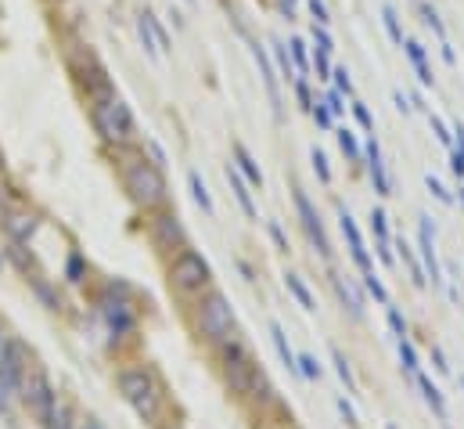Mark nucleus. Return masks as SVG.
<instances>
[{"instance_id": "1", "label": "nucleus", "mask_w": 464, "mask_h": 429, "mask_svg": "<svg viewBox=\"0 0 464 429\" xmlns=\"http://www.w3.org/2000/svg\"><path fill=\"white\" fill-rule=\"evenodd\" d=\"M119 173H123V188L130 202L144 213H155V210H166L169 202V184L162 177L158 163H151L144 152H126V145H119Z\"/></svg>"}, {"instance_id": "2", "label": "nucleus", "mask_w": 464, "mask_h": 429, "mask_svg": "<svg viewBox=\"0 0 464 429\" xmlns=\"http://www.w3.org/2000/svg\"><path fill=\"white\" fill-rule=\"evenodd\" d=\"M216 350H220V375H223V383H227V390L238 401H252V393L263 379V368H260V361L252 357L249 343L234 332V336H227Z\"/></svg>"}, {"instance_id": "3", "label": "nucleus", "mask_w": 464, "mask_h": 429, "mask_svg": "<svg viewBox=\"0 0 464 429\" xmlns=\"http://www.w3.org/2000/svg\"><path fill=\"white\" fill-rule=\"evenodd\" d=\"M90 116H94V126L98 134L108 141V145H134L137 137V123H134V112L126 108V101L116 94V87H108L101 94L90 98Z\"/></svg>"}, {"instance_id": "4", "label": "nucleus", "mask_w": 464, "mask_h": 429, "mask_svg": "<svg viewBox=\"0 0 464 429\" xmlns=\"http://www.w3.org/2000/svg\"><path fill=\"white\" fill-rule=\"evenodd\" d=\"M195 332H198V339H205L209 346H220L227 336L238 332L234 307L220 289H205L202 296H195Z\"/></svg>"}, {"instance_id": "5", "label": "nucleus", "mask_w": 464, "mask_h": 429, "mask_svg": "<svg viewBox=\"0 0 464 429\" xmlns=\"http://www.w3.org/2000/svg\"><path fill=\"white\" fill-rule=\"evenodd\" d=\"M116 383H119L123 401L130 404L144 422H158V415H162V390H158L155 375L148 368H123L116 375Z\"/></svg>"}, {"instance_id": "6", "label": "nucleus", "mask_w": 464, "mask_h": 429, "mask_svg": "<svg viewBox=\"0 0 464 429\" xmlns=\"http://www.w3.org/2000/svg\"><path fill=\"white\" fill-rule=\"evenodd\" d=\"M169 289L187 296V299H195L205 289H213V267H209V260H205L202 252L187 249V246L177 249L169 257Z\"/></svg>"}, {"instance_id": "7", "label": "nucleus", "mask_w": 464, "mask_h": 429, "mask_svg": "<svg viewBox=\"0 0 464 429\" xmlns=\"http://www.w3.org/2000/svg\"><path fill=\"white\" fill-rule=\"evenodd\" d=\"M98 310L105 317V325L112 336H130V332L137 328V310L130 307V299H126V289L123 285H108V289L98 296Z\"/></svg>"}, {"instance_id": "8", "label": "nucleus", "mask_w": 464, "mask_h": 429, "mask_svg": "<svg viewBox=\"0 0 464 429\" xmlns=\"http://www.w3.org/2000/svg\"><path fill=\"white\" fill-rule=\"evenodd\" d=\"M19 397L22 404L33 411V419L43 422L47 411H51V404L58 401V390L51 386V379H47L43 368H36V364H29V372L22 375V386H19Z\"/></svg>"}, {"instance_id": "9", "label": "nucleus", "mask_w": 464, "mask_h": 429, "mask_svg": "<svg viewBox=\"0 0 464 429\" xmlns=\"http://www.w3.org/2000/svg\"><path fill=\"white\" fill-rule=\"evenodd\" d=\"M29 364H33V357H29L25 343L22 339H4V346H0V390L19 397L22 375L29 372Z\"/></svg>"}, {"instance_id": "10", "label": "nucleus", "mask_w": 464, "mask_h": 429, "mask_svg": "<svg viewBox=\"0 0 464 429\" xmlns=\"http://www.w3.org/2000/svg\"><path fill=\"white\" fill-rule=\"evenodd\" d=\"M292 199H295V210H299V220H302V231L310 235L313 249L321 252V260H331V238H328V231H324V224H321V213H317V206L310 202V195L302 192V188H295Z\"/></svg>"}, {"instance_id": "11", "label": "nucleus", "mask_w": 464, "mask_h": 429, "mask_svg": "<svg viewBox=\"0 0 464 429\" xmlns=\"http://www.w3.org/2000/svg\"><path fill=\"white\" fill-rule=\"evenodd\" d=\"M151 235H155V246L158 249H166L169 257L177 249L187 246V231L180 224V217L177 213H169V210H155V220H151Z\"/></svg>"}, {"instance_id": "12", "label": "nucleus", "mask_w": 464, "mask_h": 429, "mask_svg": "<svg viewBox=\"0 0 464 429\" xmlns=\"http://www.w3.org/2000/svg\"><path fill=\"white\" fill-rule=\"evenodd\" d=\"M339 228H342V235H346L349 257H353V263L360 267V275H371V271H375V260H371V252H367L363 235H360V228H357V220L349 217V210H339Z\"/></svg>"}, {"instance_id": "13", "label": "nucleus", "mask_w": 464, "mask_h": 429, "mask_svg": "<svg viewBox=\"0 0 464 429\" xmlns=\"http://www.w3.org/2000/svg\"><path fill=\"white\" fill-rule=\"evenodd\" d=\"M421 242H418V249H421V263H425V275L432 278V285H443L446 278H443V267H439V257H436V224H432V217H421Z\"/></svg>"}, {"instance_id": "14", "label": "nucleus", "mask_w": 464, "mask_h": 429, "mask_svg": "<svg viewBox=\"0 0 464 429\" xmlns=\"http://www.w3.org/2000/svg\"><path fill=\"white\" fill-rule=\"evenodd\" d=\"M367 173H371L378 195H392V181H389V173H386V163H381L378 141H367Z\"/></svg>"}, {"instance_id": "15", "label": "nucleus", "mask_w": 464, "mask_h": 429, "mask_svg": "<svg viewBox=\"0 0 464 429\" xmlns=\"http://www.w3.org/2000/svg\"><path fill=\"white\" fill-rule=\"evenodd\" d=\"M4 228L11 235V242L29 246V242H33V235H36V217L33 213H8L4 217Z\"/></svg>"}, {"instance_id": "16", "label": "nucleus", "mask_w": 464, "mask_h": 429, "mask_svg": "<svg viewBox=\"0 0 464 429\" xmlns=\"http://www.w3.org/2000/svg\"><path fill=\"white\" fill-rule=\"evenodd\" d=\"M227 181H231V192H234L238 206H242V210H245V217H249V220H255V217H260V210H255V202H252L249 181L242 177V173H238V166H234V163L227 166Z\"/></svg>"}, {"instance_id": "17", "label": "nucleus", "mask_w": 464, "mask_h": 429, "mask_svg": "<svg viewBox=\"0 0 464 429\" xmlns=\"http://www.w3.org/2000/svg\"><path fill=\"white\" fill-rule=\"evenodd\" d=\"M270 343H274V350H277V357H281V364L292 375H299V354L292 350V343H288V336H284V328L277 325V321H270Z\"/></svg>"}, {"instance_id": "18", "label": "nucleus", "mask_w": 464, "mask_h": 429, "mask_svg": "<svg viewBox=\"0 0 464 429\" xmlns=\"http://www.w3.org/2000/svg\"><path fill=\"white\" fill-rule=\"evenodd\" d=\"M40 426H43V429H79V419H76L72 404L58 397V401L51 404V411H47V419H43Z\"/></svg>"}, {"instance_id": "19", "label": "nucleus", "mask_w": 464, "mask_h": 429, "mask_svg": "<svg viewBox=\"0 0 464 429\" xmlns=\"http://www.w3.org/2000/svg\"><path fill=\"white\" fill-rule=\"evenodd\" d=\"M234 166H238V173L249 181V184H255V188H263V170L255 166V159L249 155V148L245 145H234Z\"/></svg>"}, {"instance_id": "20", "label": "nucleus", "mask_w": 464, "mask_h": 429, "mask_svg": "<svg viewBox=\"0 0 464 429\" xmlns=\"http://www.w3.org/2000/svg\"><path fill=\"white\" fill-rule=\"evenodd\" d=\"M335 292L342 296V303L349 307V314L360 321V317H363V296L357 292V285L349 281V278H339V275H335Z\"/></svg>"}, {"instance_id": "21", "label": "nucleus", "mask_w": 464, "mask_h": 429, "mask_svg": "<svg viewBox=\"0 0 464 429\" xmlns=\"http://www.w3.org/2000/svg\"><path fill=\"white\" fill-rule=\"evenodd\" d=\"M414 383H418V386H421V393H425V404H428L432 411H436V415H439V419H446V401H443V390H439L436 383H432V379H428V375H421V372H418V375H414Z\"/></svg>"}, {"instance_id": "22", "label": "nucleus", "mask_w": 464, "mask_h": 429, "mask_svg": "<svg viewBox=\"0 0 464 429\" xmlns=\"http://www.w3.org/2000/svg\"><path fill=\"white\" fill-rule=\"evenodd\" d=\"M284 285H288V292H292V296L299 299V307H302V310H310V314L317 310V299H313V292L306 289V281H302L299 275H284Z\"/></svg>"}, {"instance_id": "23", "label": "nucleus", "mask_w": 464, "mask_h": 429, "mask_svg": "<svg viewBox=\"0 0 464 429\" xmlns=\"http://www.w3.org/2000/svg\"><path fill=\"white\" fill-rule=\"evenodd\" d=\"M187 184H191V199H195V202L202 206V213H209V217H213V213H216V206H213V195H209V188H205V181L198 177L195 170L187 173Z\"/></svg>"}, {"instance_id": "24", "label": "nucleus", "mask_w": 464, "mask_h": 429, "mask_svg": "<svg viewBox=\"0 0 464 429\" xmlns=\"http://www.w3.org/2000/svg\"><path fill=\"white\" fill-rule=\"evenodd\" d=\"M403 51H407V58L414 61V69H418V79L428 87L432 83V69H428V61H425V51H421V43H414V40H407L403 43Z\"/></svg>"}, {"instance_id": "25", "label": "nucleus", "mask_w": 464, "mask_h": 429, "mask_svg": "<svg viewBox=\"0 0 464 429\" xmlns=\"http://www.w3.org/2000/svg\"><path fill=\"white\" fill-rule=\"evenodd\" d=\"M392 246H396V252H399V257L407 260V267H410V281H414V285H418V289H421V285H425V271H421V263L414 260V252H410V246H407V238H396Z\"/></svg>"}, {"instance_id": "26", "label": "nucleus", "mask_w": 464, "mask_h": 429, "mask_svg": "<svg viewBox=\"0 0 464 429\" xmlns=\"http://www.w3.org/2000/svg\"><path fill=\"white\" fill-rule=\"evenodd\" d=\"M396 350H399V364H403V372L407 375H418V350H414V343L403 336V339H396Z\"/></svg>"}, {"instance_id": "27", "label": "nucleus", "mask_w": 464, "mask_h": 429, "mask_svg": "<svg viewBox=\"0 0 464 429\" xmlns=\"http://www.w3.org/2000/svg\"><path fill=\"white\" fill-rule=\"evenodd\" d=\"M331 357H335V372H339V379H342V383H346V390H349V393H357V379H353V364H349V361H346V354H342V350H335Z\"/></svg>"}, {"instance_id": "28", "label": "nucleus", "mask_w": 464, "mask_h": 429, "mask_svg": "<svg viewBox=\"0 0 464 429\" xmlns=\"http://www.w3.org/2000/svg\"><path fill=\"white\" fill-rule=\"evenodd\" d=\"M360 278H363V289L371 292L381 307H386V303H389V292H386V285H381V278H378L375 271H371V275H360Z\"/></svg>"}, {"instance_id": "29", "label": "nucleus", "mask_w": 464, "mask_h": 429, "mask_svg": "<svg viewBox=\"0 0 464 429\" xmlns=\"http://www.w3.org/2000/svg\"><path fill=\"white\" fill-rule=\"evenodd\" d=\"M299 379H306V383H317V379H321V364H317V357L299 354Z\"/></svg>"}, {"instance_id": "30", "label": "nucleus", "mask_w": 464, "mask_h": 429, "mask_svg": "<svg viewBox=\"0 0 464 429\" xmlns=\"http://www.w3.org/2000/svg\"><path fill=\"white\" fill-rule=\"evenodd\" d=\"M371 228H375V238H378V242H392V235H389V217H386V210H371Z\"/></svg>"}, {"instance_id": "31", "label": "nucleus", "mask_w": 464, "mask_h": 429, "mask_svg": "<svg viewBox=\"0 0 464 429\" xmlns=\"http://www.w3.org/2000/svg\"><path fill=\"white\" fill-rule=\"evenodd\" d=\"M65 278L72 281V285H79L87 278V263H83V257H79V252H72L69 257V263H65Z\"/></svg>"}, {"instance_id": "32", "label": "nucleus", "mask_w": 464, "mask_h": 429, "mask_svg": "<svg viewBox=\"0 0 464 429\" xmlns=\"http://www.w3.org/2000/svg\"><path fill=\"white\" fill-rule=\"evenodd\" d=\"M339 145H342V152L349 155V159H353V163H360V145H357V137H353V130H346V126H342V130H339Z\"/></svg>"}, {"instance_id": "33", "label": "nucleus", "mask_w": 464, "mask_h": 429, "mask_svg": "<svg viewBox=\"0 0 464 429\" xmlns=\"http://www.w3.org/2000/svg\"><path fill=\"white\" fill-rule=\"evenodd\" d=\"M386 314H389V325L396 332V339H403L407 336V317L399 314V307H392V303H386Z\"/></svg>"}, {"instance_id": "34", "label": "nucleus", "mask_w": 464, "mask_h": 429, "mask_svg": "<svg viewBox=\"0 0 464 429\" xmlns=\"http://www.w3.org/2000/svg\"><path fill=\"white\" fill-rule=\"evenodd\" d=\"M11 260H14V263H19V267H22V271H25V275H29V271H33V257H29V252H25V249H22L19 242H14V246H11Z\"/></svg>"}, {"instance_id": "35", "label": "nucleus", "mask_w": 464, "mask_h": 429, "mask_svg": "<svg viewBox=\"0 0 464 429\" xmlns=\"http://www.w3.org/2000/svg\"><path fill=\"white\" fill-rule=\"evenodd\" d=\"M137 33H140L144 51H148V54H158V47H155V40H151V29H148V22H144V14H140V22H137Z\"/></svg>"}, {"instance_id": "36", "label": "nucleus", "mask_w": 464, "mask_h": 429, "mask_svg": "<svg viewBox=\"0 0 464 429\" xmlns=\"http://www.w3.org/2000/svg\"><path fill=\"white\" fill-rule=\"evenodd\" d=\"M331 76H335V87H339V94H353V79H349L346 69H331Z\"/></svg>"}, {"instance_id": "37", "label": "nucleus", "mask_w": 464, "mask_h": 429, "mask_svg": "<svg viewBox=\"0 0 464 429\" xmlns=\"http://www.w3.org/2000/svg\"><path fill=\"white\" fill-rule=\"evenodd\" d=\"M353 116H357V123L363 126V130H375V119H371V112H367V105L353 101Z\"/></svg>"}, {"instance_id": "38", "label": "nucleus", "mask_w": 464, "mask_h": 429, "mask_svg": "<svg viewBox=\"0 0 464 429\" xmlns=\"http://www.w3.org/2000/svg\"><path fill=\"white\" fill-rule=\"evenodd\" d=\"M313 170H317V177H321L324 184L331 181V170H328V159H324V152H313Z\"/></svg>"}, {"instance_id": "39", "label": "nucleus", "mask_w": 464, "mask_h": 429, "mask_svg": "<svg viewBox=\"0 0 464 429\" xmlns=\"http://www.w3.org/2000/svg\"><path fill=\"white\" fill-rule=\"evenodd\" d=\"M266 228H270V238L277 242V249H281V252H288V238H284V231H281V224H277V220H270Z\"/></svg>"}, {"instance_id": "40", "label": "nucleus", "mask_w": 464, "mask_h": 429, "mask_svg": "<svg viewBox=\"0 0 464 429\" xmlns=\"http://www.w3.org/2000/svg\"><path fill=\"white\" fill-rule=\"evenodd\" d=\"M386 26H389V37H392L396 43H403V33H399V26H396V14H392V8H386Z\"/></svg>"}, {"instance_id": "41", "label": "nucleus", "mask_w": 464, "mask_h": 429, "mask_svg": "<svg viewBox=\"0 0 464 429\" xmlns=\"http://www.w3.org/2000/svg\"><path fill=\"white\" fill-rule=\"evenodd\" d=\"M428 192H432V195H436L439 202H454V199H450V192H446V188H443V184H439L436 177H428Z\"/></svg>"}, {"instance_id": "42", "label": "nucleus", "mask_w": 464, "mask_h": 429, "mask_svg": "<svg viewBox=\"0 0 464 429\" xmlns=\"http://www.w3.org/2000/svg\"><path fill=\"white\" fill-rule=\"evenodd\" d=\"M317 79H331V61L321 51H317Z\"/></svg>"}, {"instance_id": "43", "label": "nucleus", "mask_w": 464, "mask_h": 429, "mask_svg": "<svg viewBox=\"0 0 464 429\" xmlns=\"http://www.w3.org/2000/svg\"><path fill=\"white\" fill-rule=\"evenodd\" d=\"M339 411H342V419H346V426H357V411H353V404L346 401V397H339Z\"/></svg>"}, {"instance_id": "44", "label": "nucleus", "mask_w": 464, "mask_h": 429, "mask_svg": "<svg viewBox=\"0 0 464 429\" xmlns=\"http://www.w3.org/2000/svg\"><path fill=\"white\" fill-rule=\"evenodd\" d=\"M292 54H295V61H299V69L306 72V43H302V40H292Z\"/></svg>"}, {"instance_id": "45", "label": "nucleus", "mask_w": 464, "mask_h": 429, "mask_svg": "<svg viewBox=\"0 0 464 429\" xmlns=\"http://www.w3.org/2000/svg\"><path fill=\"white\" fill-rule=\"evenodd\" d=\"M432 364H436V372H443V375L450 372V364H446V354L439 350V346H432Z\"/></svg>"}, {"instance_id": "46", "label": "nucleus", "mask_w": 464, "mask_h": 429, "mask_svg": "<svg viewBox=\"0 0 464 429\" xmlns=\"http://www.w3.org/2000/svg\"><path fill=\"white\" fill-rule=\"evenodd\" d=\"M310 112L317 116V123H321V126H331V108L321 101V105H317V108H310Z\"/></svg>"}, {"instance_id": "47", "label": "nucleus", "mask_w": 464, "mask_h": 429, "mask_svg": "<svg viewBox=\"0 0 464 429\" xmlns=\"http://www.w3.org/2000/svg\"><path fill=\"white\" fill-rule=\"evenodd\" d=\"M432 119V130H436V137L443 141V145H450V134H446V126H443V119L439 116H428Z\"/></svg>"}, {"instance_id": "48", "label": "nucleus", "mask_w": 464, "mask_h": 429, "mask_svg": "<svg viewBox=\"0 0 464 429\" xmlns=\"http://www.w3.org/2000/svg\"><path fill=\"white\" fill-rule=\"evenodd\" d=\"M454 173H457V181H464V148H454Z\"/></svg>"}, {"instance_id": "49", "label": "nucleus", "mask_w": 464, "mask_h": 429, "mask_svg": "<svg viewBox=\"0 0 464 429\" xmlns=\"http://www.w3.org/2000/svg\"><path fill=\"white\" fill-rule=\"evenodd\" d=\"M310 8H313V14H317V22L328 26V8L321 4V0H310Z\"/></svg>"}, {"instance_id": "50", "label": "nucleus", "mask_w": 464, "mask_h": 429, "mask_svg": "<svg viewBox=\"0 0 464 429\" xmlns=\"http://www.w3.org/2000/svg\"><path fill=\"white\" fill-rule=\"evenodd\" d=\"M79 429H101V426H94V422H87V426H83V422H79Z\"/></svg>"}, {"instance_id": "51", "label": "nucleus", "mask_w": 464, "mask_h": 429, "mask_svg": "<svg viewBox=\"0 0 464 429\" xmlns=\"http://www.w3.org/2000/svg\"><path fill=\"white\" fill-rule=\"evenodd\" d=\"M0 173H4V155H0Z\"/></svg>"}, {"instance_id": "52", "label": "nucleus", "mask_w": 464, "mask_h": 429, "mask_svg": "<svg viewBox=\"0 0 464 429\" xmlns=\"http://www.w3.org/2000/svg\"><path fill=\"white\" fill-rule=\"evenodd\" d=\"M386 429H396V426H392V422H389V426H386Z\"/></svg>"}, {"instance_id": "53", "label": "nucleus", "mask_w": 464, "mask_h": 429, "mask_svg": "<svg viewBox=\"0 0 464 429\" xmlns=\"http://www.w3.org/2000/svg\"><path fill=\"white\" fill-rule=\"evenodd\" d=\"M461 386H464V375H461Z\"/></svg>"}, {"instance_id": "54", "label": "nucleus", "mask_w": 464, "mask_h": 429, "mask_svg": "<svg viewBox=\"0 0 464 429\" xmlns=\"http://www.w3.org/2000/svg\"><path fill=\"white\" fill-rule=\"evenodd\" d=\"M187 4H191V0H187Z\"/></svg>"}]
</instances>
